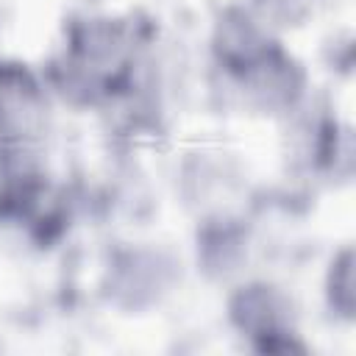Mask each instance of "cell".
<instances>
[{"label": "cell", "instance_id": "cell-5", "mask_svg": "<svg viewBox=\"0 0 356 356\" xmlns=\"http://www.w3.org/2000/svg\"><path fill=\"white\" fill-rule=\"evenodd\" d=\"M325 298L337 317L353 320V248L345 245L328 264Z\"/></svg>", "mask_w": 356, "mask_h": 356}, {"label": "cell", "instance_id": "cell-1", "mask_svg": "<svg viewBox=\"0 0 356 356\" xmlns=\"http://www.w3.org/2000/svg\"><path fill=\"white\" fill-rule=\"evenodd\" d=\"M136 31L125 19L95 17L70 28L56 64V86L75 103H95L128 89L136 61Z\"/></svg>", "mask_w": 356, "mask_h": 356}, {"label": "cell", "instance_id": "cell-6", "mask_svg": "<svg viewBox=\"0 0 356 356\" xmlns=\"http://www.w3.org/2000/svg\"><path fill=\"white\" fill-rule=\"evenodd\" d=\"M314 0H259V6L275 19H300Z\"/></svg>", "mask_w": 356, "mask_h": 356}, {"label": "cell", "instance_id": "cell-2", "mask_svg": "<svg viewBox=\"0 0 356 356\" xmlns=\"http://www.w3.org/2000/svg\"><path fill=\"white\" fill-rule=\"evenodd\" d=\"M292 303L286 295L264 281H253L239 286L228 300V317L242 337L253 342L261 353H292L306 350V345L298 339L292 323H289Z\"/></svg>", "mask_w": 356, "mask_h": 356}, {"label": "cell", "instance_id": "cell-3", "mask_svg": "<svg viewBox=\"0 0 356 356\" xmlns=\"http://www.w3.org/2000/svg\"><path fill=\"white\" fill-rule=\"evenodd\" d=\"M275 47L278 42L270 36V31L261 25V19L253 11L242 6H225L217 14L214 31H211V50L228 75L236 78L248 72Z\"/></svg>", "mask_w": 356, "mask_h": 356}, {"label": "cell", "instance_id": "cell-4", "mask_svg": "<svg viewBox=\"0 0 356 356\" xmlns=\"http://www.w3.org/2000/svg\"><path fill=\"white\" fill-rule=\"evenodd\" d=\"M248 97L253 100L256 108L261 111H289L300 95L306 75L300 64L278 44L270 56H264L259 64H253L248 72L236 75Z\"/></svg>", "mask_w": 356, "mask_h": 356}]
</instances>
